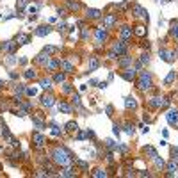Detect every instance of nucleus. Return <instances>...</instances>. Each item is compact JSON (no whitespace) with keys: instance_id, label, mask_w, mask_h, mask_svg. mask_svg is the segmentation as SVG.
<instances>
[{"instance_id":"obj_1","label":"nucleus","mask_w":178,"mask_h":178,"mask_svg":"<svg viewBox=\"0 0 178 178\" xmlns=\"http://www.w3.org/2000/svg\"><path fill=\"white\" fill-rule=\"evenodd\" d=\"M52 159H53V162L59 164V166H68L73 157H71V153H70L68 150H64V148H55V150L52 152Z\"/></svg>"},{"instance_id":"obj_2","label":"nucleus","mask_w":178,"mask_h":178,"mask_svg":"<svg viewBox=\"0 0 178 178\" xmlns=\"http://www.w3.org/2000/svg\"><path fill=\"white\" fill-rule=\"evenodd\" d=\"M152 86H153L152 75H150L148 71H141V75H139V78H137V87H139L141 91H148V89H152Z\"/></svg>"},{"instance_id":"obj_3","label":"nucleus","mask_w":178,"mask_h":178,"mask_svg":"<svg viewBox=\"0 0 178 178\" xmlns=\"http://www.w3.org/2000/svg\"><path fill=\"white\" fill-rule=\"evenodd\" d=\"M132 34H134V29H130L128 25L121 27V30H119V36H121V41H123V43L130 41V39H132Z\"/></svg>"},{"instance_id":"obj_4","label":"nucleus","mask_w":178,"mask_h":178,"mask_svg":"<svg viewBox=\"0 0 178 178\" xmlns=\"http://www.w3.org/2000/svg\"><path fill=\"white\" fill-rule=\"evenodd\" d=\"M94 39H96V45H102V43L107 39V30H105V27H100V29L94 30Z\"/></svg>"},{"instance_id":"obj_5","label":"nucleus","mask_w":178,"mask_h":178,"mask_svg":"<svg viewBox=\"0 0 178 178\" xmlns=\"http://www.w3.org/2000/svg\"><path fill=\"white\" fill-rule=\"evenodd\" d=\"M32 143H34L36 148H41V146H45L46 137H45L43 134H39V132H34V134H32Z\"/></svg>"},{"instance_id":"obj_6","label":"nucleus","mask_w":178,"mask_h":178,"mask_svg":"<svg viewBox=\"0 0 178 178\" xmlns=\"http://www.w3.org/2000/svg\"><path fill=\"white\" fill-rule=\"evenodd\" d=\"M112 52H114L116 55H125V53H127V43H123V41H116L114 46H112Z\"/></svg>"},{"instance_id":"obj_7","label":"nucleus","mask_w":178,"mask_h":178,"mask_svg":"<svg viewBox=\"0 0 178 178\" xmlns=\"http://www.w3.org/2000/svg\"><path fill=\"white\" fill-rule=\"evenodd\" d=\"M159 55H160V59H162V61H166V62H171V61L177 57V52H168L166 48H162V50L159 52Z\"/></svg>"},{"instance_id":"obj_8","label":"nucleus","mask_w":178,"mask_h":178,"mask_svg":"<svg viewBox=\"0 0 178 178\" xmlns=\"http://www.w3.org/2000/svg\"><path fill=\"white\" fill-rule=\"evenodd\" d=\"M59 68H61L64 73H73V71H75V66H73L70 61H66V59L59 61Z\"/></svg>"},{"instance_id":"obj_9","label":"nucleus","mask_w":178,"mask_h":178,"mask_svg":"<svg viewBox=\"0 0 178 178\" xmlns=\"http://www.w3.org/2000/svg\"><path fill=\"white\" fill-rule=\"evenodd\" d=\"M132 12H134V16H137V18H148V11L146 9H143L141 5H134V9H132Z\"/></svg>"},{"instance_id":"obj_10","label":"nucleus","mask_w":178,"mask_h":178,"mask_svg":"<svg viewBox=\"0 0 178 178\" xmlns=\"http://www.w3.org/2000/svg\"><path fill=\"white\" fill-rule=\"evenodd\" d=\"M36 62H37V64H41V66H45V68H46V64H48V62H50V57H48V53H45V52H43V53H39V55H37V57H36Z\"/></svg>"},{"instance_id":"obj_11","label":"nucleus","mask_w":178,"mask_h":178,"mask_svg":"<svg viewBox=\"0 0 178 178\" xmlns=\"http://www.w3.org/2000/svg\"><path fill=\"white\" fill-rule=\"evenodd\" d=\"M50 30H52V27H48V25H41V27H37V30H36V36L45 37L46 34H50Z\"/></svg>"},{"instance_id":"obj_12","label":"nucleus","mask_w":178,"mask_h":178,"mask_svg":"<svg viewBox=\"0 0 178 178\" xmlns=\"http://www.w3.org/2000/svg\"><path fill=\"white\" fill-rule=\"evenodd\" d=\"M103 23H105V29H112L114 23H116V16L114 14H107L105 20H103Z\"/></svg>"},{"instance_id":"obj_13","label":"nucleus","mask_w":178,"mask_h":178,"mask_svg":"<svg viewBox=\"0 0 178 178\" xmlns=\"http://www.w3.org/2000/svg\"><path fill=\"white\" fill-rule=\"evenodd\" d=\"M130 64H132V57H128L127 53L118 61V66H121V68H127V66H130Z\"/></svg>"},{"instance_id":"obj_14","label":"nucleus","mask_w":178,"mask_h":178,"mask_svg":"<svg viewBox=\"0 0 178 178\" xmlns=\"http://www.w3.org/2000/svg\"><path fill=\"white\" fill-rule=\"evenodd\" d=\"M87 66H89V71H94V70H98V66H100V61H98V57H89V62H87Z\"/></svg>"},{"instance_id":"obj_15","label":"nucleus","mask_w":178,"mask_h":178,"mask_svg":"<svg viewBox=\"0 0 178 178\" xmlns=\"http://www.w3.org/2000/svg\"><path fill=\"white\" fill-rule=\"evenodd\" d=\"M121 77H123L125 80H134V78H136V70L128 68V70H125V71L121 73Z\"/></svg>"},{"instance_id":"obj_16","label":"nucleus","mask_w":178,"mask_h":178,"mask_svg":"<svg viewBox=\"0 0 178 178\" xmlns=\"http://www.w3.org/2000/svg\"><path fill=\"white\" fill-rule=\"evenodd\" d=\"M41 103H43L45 107H52V105H53V96H52V94H43V96H41Z\"/></svg>"},{"instance_id":"obj_17","label":"nucleus","mask_w":178,"mask_h":178,"mask_svg":"<svg viewBox=\"0 0 178 178\" xmlns=\"http://www.w3.org/2000/svg\"><path fill=\"white\" fill-rule=\"evenodd\" d=\"M125 107H127L128 111H130V109H132V111L137 109V102H136V98H134V96H128V98L125 100Z\"/></svg>"},{"instance_id":"obj_18","label":"nucleus","mask_w":178,"mask_h":178,"mask_svg":"<svg viewBox=\"0 0 178 178\" xmlns=\"http://www.w3.org/2000/svg\"><path fill=\"white\" fill-rule=\"evenodd\" d=\"M29 41H30V36H29V34H18V36H16V43H18V45H27Z\"/></svg>"},{"instance_id":"obj_19","label":"nucleus","mask_w":178,"mask_h":178,"mask_svg":"<svg viewBox=\"0 0 178 178\" xmlns=\"http://www.w3.org/2000/svg\"><path fill=\"white\" fill-rule=\"evenodd\" d=\"M168 121H169L171 125L178 123V111H177V109H175V111H169V112H168Z\"/></svg>"},{"instance_id":"obj_20","label":"nucleus","mask_w":178,"mask_h":178,"mask_svg":"<svg viewBox=\"0 0 178 178\" xmlns=\"http://www.w3.org/2000/svg\"><path fill=\"white\" fill-rule=\"evenodd\" d=\"M80 7H82L80 2H77V0H68V9H70V11H75V12H77Z\"/></svg>"},{"instance_id":"obj_21","label":"nucleus","mask_w":178,"mask_h":178,"mask_svg":"<svg viewBox=\"0 0 178 178\" xmlns=\"http://www.w3.org/2000/svg\"><path fill=\"white\" fill-rule=\"evenodd\" d=\"M16 41H5L4 45H2V48L5 50V52H14V48H16Z\"/></svg>"},{"instance_id":"obj_22","label":"nucleus","mask_w":178,"mask_h":178,"mask_svg":"<svg viewBox=\"0 0 178 178\" xmlns=\"http://www.w3.org/2000/svg\"><path fill=\"white\" fill-rule=\"evenodd\" d=\"M102 16V12L98 11V9H87V18H91V20H98Z\"/></svg>"},{"instance_id":"obj_23","label":"nucleus","mask_w":178,"mask_h":178,"mask_svg":"<svg viewBox=\"0 0 178 178\" xmlns=\"http://www.w3.org/2000/svg\"><path fill=\"white\" fill-rule=\"evenodd\" d=\"M175 78H177V73H175V70H173V71H169L168 77L164 78V84H166V86H171V84L175 82Z\"/></svg>"},{"instance_id":"obj_24","label":"nucleus","mask_w":178,"mask_h":178,"mask_svg":"<svg viewBox=\"0 0 178 178\" xmlns=\"http://www.w3.org/2000/svg\"><path fill=\"white\" fill-rule=\"evenodd\" d=\"M178 169V164H177V160H171L169 164H168V175L171 177V175H175V171Z\"/></svg>"},{"instance_id":"obj_25","label":"nucleus","mask_w":178,"mask_h":178,"mask_svg":"<svg viewBox=\"0 0 178 178\" xmlns=\"http://www.w3.org/2000/svg\"><path fill=\"white\" fill-rule=\"evenodd\" d=\"M59 111H62L64 114H71V107H70L66 102H61V103H59Z\"/></svg>"},{"instance_id":"obj_26","label":"nucleus","mask_w":178,"mask_h":178,"mask_svg":"<svg viewBox=\"0 0 178 178\" xmlns=\"http://www.w3.org/2000/svg\"><path fill=\"white\" fill-rule=\"evenodd\" d=\"M134 34H137V36H146V27H143V25H137L136 29H134Z\"/></svg>"},{"instance_id":"obj_27","label":"nucleus","mask_w":178,"mask_h":178,"mask_svg":"<svg viewBox=\"0 0 178 178\" xmlns=\"http://www.w3.org/2000/svg\"><path fill=\"white\" fill-rule=\"evenodd\" d=\"M89 36H91V34H89V29H87V27H82V29H80V37H82V41H87Z\"/></svg>"},{"instance_id":"obj_28","label":"nucleus","mask_w":178,"mask_h":178,"mask_svg":"<svg viewBox=\"0 0 178 178\" xmlns=\"http://www.w3.org/2000/svg\"><path fill=\"white\" fill-rule=\"evenodd\" d=\"M43 52L50 55V53H57V52H61V48H59V46H45Z\"/></svg>"},{"instance_id":"obj_29","label":"nucleus","mask_w":178,"mask_h":178,"mask_svg":"<svg viewBox=\"0 0 178 178\" xmlns=\"http://www.w3.org/2000/svg\"><path fill=\"white\" fill-rule=\"evenodd\" d=\"M57 68H59V59L50 61V62L46 64V70H48V71H53V70H57Z\"/></svg>"},{"instance_id":"obj_30","label":"nucleus","mask_w":178,"mask_h":178,"mask_svg":"<svg viewBox=\"0 0 178 178\" xmlns=\"http://www.w3.org/2000/svg\"><path fill=\"white\" fill-rule=\"evenodd\" d=\"M77 130H78V125H77L75 121L66 123V132H77Z\"/></svg>"},{"instance_id":"obj_31","label":"nucleus","mask_w":178,"mask_h":178,"mask_svg":"<svg viewBox=\"0 0 178 178\" xmlns=\"http://www.w3.org/2000/svg\"><path fill=\"white\" fill-rule=\"evenodd\" d=\"M39 84H41L43 89H52V80H50V78H43Z\"/></svg>"},{"instance_id":"obj_32","label":"nucleus","mask_w":178,"mask_h":178,"mask_svg":"<svg viewBox=\"0 0 178 178\" xmlns=\"http://www.w3.org/2000/svg\"><path fill=\"white\" fill-rule=\"evenodd\" d=\"M61 177H75V173H73V169H71V168H66V169H62V171H61Z\"/></svg>"},{"instance_id":"obj_33","label":"nucleus","mask_w":178,"mask_h":178,"mask_svg":"<svg viewBox=\"0 0 178 178\" xmlns=\"http://www.w3.org/2000/svg\"><path fill=\"white\" fill-rule=\"evenodd\" d=\"M144 152H146L152 159H153V157H157V152H155V148H152V146H146V148H144Z\"/></svg>"},{"instance_id":"obj_34","label":"nucleus","mask_w":178,"mask_h":178,"mask_svg":"<svg viewBox=\"0 0 178 178\" xmlns=\"http://www.w3.org/2000/svg\"><path fill=\"white\" fill-rule=\"evenodd\" d=\"M153 162H155V166H157L159 169H162V168H164V160H162V159H159V155H157V157H153Z\"/></svg>"},{"instance_id":"obj_35","label":"nucleus","mask_w":178,"mask_h":178,"mask_svg":"<svg viewBox=\"0 0 178 178\" xmlns=\"http://www.w3.org/2000/svg\"><path fill=\"white\" fill-rule=\"evenodd\" d=\"M128 7H130V2H121V4L118 5V11H121V12H123V11H127Z\"/></svg>"},{"instance_id":"obj_36","label":"nucleus","mask_w":178,"mask_h":178,"mask_svg":"<svg viewBox=\"0 0 178 178\" xmlns=\"http://www.w3.org/2000/svg\"><path fill=\"white\" fill-rule=\"evenodd\" d=\"M64 78H66V73H57L53 77V82H64Z\"/></svg>"},{"instance_id":"obj_37","label":"nucleus","mask_w":178,"mask_h":178,"mask_svg":"<svg viewBox=\"0 0 178 178\" xmlns=\"http://www.w3.org/2000/svg\"><path fill=\"white\" fill-rule=\"evenodd\" d=\"M75 166H78V168H82V169H89V164L84 162V160H75Z\"/></svg>"},{"instance_id":"obj_38","label":"nucleus","mask_w":178,"mask_h":178,"mask_svg":"<svg viewBox=\"0 0 178 178\" xmlns=\"http://www.w3.org/2000/svg\"><path fill=\"white\" fill-rule=\"evenodd\" d=\"M25 78H29V80H30V78H36V71H34V70H27V71H25Z\"/></svg>"},{"instance_id":"obj_39","label":"nucleus","mask_w":178,"mask_h":178,"mask_svg":"<svg viewBox=\"0 0 178 178\" xmlns=\"http://www.w3.org/2000/svg\"><path fill=\"white\" fill-rule=\"evenodd\" d=\"M93 177H96V178H102V177H107V173H105L103 169H96V171L93 173Z\"/></svg>"},{"instance_id":"obj_40","label":"nucleus","mask_w":178,"mask_h":178,"mask_svg":"<svg viewBox=\"0 0 178 178\" xmlns=\"http://www.w3.org/2000/svg\"><path fill=\"white\" fill-rule=\"evenodd\" d=\"M139 62H141V64H148V62H150V55H148V53H143Z\"/></svg>"},{"instance_id":"obj_41","label":"nucleus","mask_w":178,"mask_h":178,"mask_svg":"<svg viewBox=\"0 0 178 178\" xmlns=\"http://www.w3.org/2000/svg\"><path fill=\"white\" fill-rule=\"evenodd\" d=\"M125 132H127L128 136H132V134H134V125H130V123H127V125H125Z\"/></svg>"},{"instance_id":"obj_42","label":"nucleus","mask_w":178,"mask_h":178,"mask_svg":"<svg viewBox=\"0 0 178 178\" xmlns=\"http://www.w3.org/2000/svg\"><path fill=\"white\" fill-rule=\"evenodd\" d=\"M171 36H175V37H178V23H175V25L171 27Z\"/></svg>"},{"instance_id":"obj_43","label":"nucleus","mask_w":178,"mask_h":178,"mask_svg":"<svg viewBox=\"0 0 178 178\" xmlns=\"http://www.w3.org/2000/svg\"><path fill=\"white\" fill-rule=\"evenodd\" d=\"M73 103H75V107H80V96L78 94L73 96Z\"/></svg>"},{"instance_id":"obj_44","label":"nucleus","mask_w":178,"mask_h":178,"mask_svg":"<svg viewBox=\"0 0 178 178\" xmlns=\"http://www.w3.org/2000/svg\"><path fill=\"white\" fill-rule=\"evenodd\" d=\"M71 89H73V87H71V84H64V87H62V91H64V93H71Z\"/></svg>"},{"instance_id":"obj_45","label":"nucleus","mask_w":178,"mask_h":178,"mask_svg":"<svg viewBox=\"0 0 178 178\" xmlns=\"http://www.w3.org/2000/svg\"><path fill=\"white\" fill-rule=\"evenodd\" d=\"M171 153H173V160H178V148H171Z\"/></svg>"},{"instance_id":"obj_46","label":"nucleus","mask_w":178,"mask_h":178,"mask_svg":"<svg viewBox=\"0 0 178 178\" xmlns=\"http://www.w3.org/2000/svg\"><path fill=\"white\" fill-rule=\"evenodd\" d=\"M14 91H16V93H23V91H27V89H25L23 86H20V84H18V86L14 87Z\"/></svg>"},{"instance_id":"obj_47","label":"nucleus","mask_w":178,"mask_h":178,"mask_svg":"<svg viewBox=\"0 0 178 178\" xmlns=\"http://www.w3.org/2000/svg\"><path fill=\"white\" fill-rule=\"evenodd\" d=\"M52 134H53V136H61V130H59V127H52Z\"/></svg>"},{"instance_id":"obj_48","label":"nucleus","mask_w":178,"mask_h":178,"mask_svg":"<svg viewBox=\"0 0 178 178\" xmlns=\"http://www.w3.org/2000/svg\"><path fill=\"white\" fill-rule=\"evenodd\" d=\"M105 143H107V146H109V148H116V144H114V141H112V139H107Z\"/></svg>"},{"instance_id":"obj_49","label":"nucleus","mask_w":178,"mask_h":178,"mask_svg":"<svg viewBox=\"0 0 178 178\" xmlns=\"http://www.w3.org/2000/svg\"><path fill=\"white\" fill-rule=\"evenodd\" d=\"M57 14H59V16H66V9H61V7H59V9H57Z\"/></svg>"},{"instance_id":"obj_50","label":"nucleus","mask_w":178,"mask_h":178,"mask_svg":"<svg viewBox=\"0 0 178 178\" xmlns=\"http://www.w3.org/2000/svg\"><path fill=\"white\" fill-rule=\"evenodd\" d=\"M25 4H27V0H18V7H20V9H23Z\"/></svg>"},{"instance_id":"obj_51","label":"nucleus","mask_w":178,"mask_h":178,"mask_svg":"<svg viewBox=\"0 0 178 178\" xmlns=\"http://www.w3.org/2000/svg\"><path fill=\"white\" fill-rule=\"evenodd\" d=\"M27 94H29V96H34V94H36V89H34V87H32V89H27Z\"/></svg>"},{"instance_id":"obj_52","label":"nucleus","mask_w":178,"mask_h":178,"mask_svg":"<svg viewBox=\"0 0 178 178\" xmlns=\"http://www.w3.org/2000/svg\"><path fill=\"white\" fill-rule=\"evenodd\" d=\"M112 130H114V134H116V136H119V132H121V130H119V127H118V125H114V127H112Z\"/></svg>"},{"instance_id":"obj_53","label":"nucleus","mask_w":178,"mask_h":178,"mask_svg":"<svg viewBox=\"0 0 178 178\" xmlns=\"http://www.w3.org/2000/svg\"><path fill=\"white\" fill-rule=\"evenodd\" d=\"M105 111H107V114H109V116H112V105H107V109H105Z\"/></svg>"},{"instance_id":"obj_54","label":"nucleus","mask_w":178,"mask_h":178,"mask_svg":"<svg viewBox=\"0 0 178 178\" xmlns=\"http://www.w3.org/2000/svg\"><path fill=\"white\" fill-rule=\"evenodd\" d=\"M139 177H150V173H148V171H141Z\"/></svg>"},{"instance_id":"obj_55","label":"nucleus","mask_w":178,"mask_h":178,"mask_svg":"<svg viewBox=\"0 0 178 178\" xmlns=\"http://www.w3.org/2000/svg\"><path fill=\"white\" fill-rule=\"evenodd\" d=\"M0 87H4V82H2V80H0Z\"/></svg>"},{"instance_id":"obj_56","label":"nucleus","mask_w":178,"mask_h":178,"mask_svg":"<svg viewBox=\"0 0 178 178\" xmlns=\"http://www.w3.org/2000/svg\"><path fill=\"white\" fill-rule=\"evenodd\" d=\"M0 169H2V164H0Z\"/></svg>"},{"instance_id":"obj_57","label":"nucleus","mask_w":178,"mask_h":178,"mask_svg":"<svg viewBox=\"0 0 178 178\" xmlns=\"http://www.w3.org/2000/svg\"><path fill=\"white\" fill-rule=\"evenodd\" d=\"M0 152H2V148H0Z\"/></svg>"}]
</instances>
